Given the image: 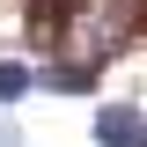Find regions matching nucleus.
I'll use <instances>...</instances> for the list:
<instances>
[{
    "label": "nucleus",
    "instance_id": "obj_1",
    "mask_svg": "<svg viewBox=\"0 0 147 147\" xmlns=\"http://www.w3.org/2000/svg\"><path fill=\"white\" fill-rule=\"evenodd\" d=\"M96 59H81V52H52L44 66H37V88H52V96H88L96 88Z\"/></svg>",
    "mask_w": 147,
    "mask_h": 147
},
{
    "label": "nucleus",
    "instance_id": "obj_2",
    "mask_svg": "<svg viewBox=\"0 0 147 147\" xmlns=\"http://www.w3.org/2000/svg\"><path fill=\"white\" fill-rule=\"evenodd\" d=\"M88 132H96V147H147V118H140V103H103L88 118Z\"/></svg>",
    "mask_w": 147,
    "mask_h": 147
},
{
    "label": "nucleus",
    "instance_id": "obj_3",
    "mask_svg": "<svg viewBox=\"0 0 147 147\" xmlns=\"http://www.w3.org/2000/svg\"><path fill=\"white\" fill-rule=\"evenodd\" d=\"M30 88H37V74L22 66V59H0V103H22Z\"/></svg>",
    "mask_w": 147,
    "mask_h": 147
},
{
    "label": "nucleus",
    "instance_id": "obj_4",
    "mask_svg": "<svg viewBox=\"0 0 147 147\" xmlns=\"http://www.w3.org/2000/svg\"><path fill=\"white\" fill-rule=\"evenodd\" d=\"M0 147H22V125L7 118V110H0Z\"/></svg>",
    "mask_w": 147,
    "mask_h": 147
}]
</instances>
